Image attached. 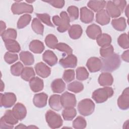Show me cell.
<instances>
[{
    "label": "cell",
    "instance_id": "42",
    "mask_svg": "<svg viewBox=\"0 0 129 129\" xmlns=\"http://www.w3.org/2000/svg\"><path fill=\"white\" fill-rule=\"evenodd\" d=\"M113 53L114 48L113 46L111 44L105 47H102L100 49V54L103 58H107Z\"/></svg>",
    "mask_w": 129,
    "mask_h": 129
},
{
    "label": "cell",
    "instance_id": "26",
    "mask_svg": "<svg viewBox=\"0 0 129 129\" xmlns=\"http://www.w3.org/2000/svg\"><path fill=\"white\" fill-rule=\"evenodd\" d=\"M29 49L34 53L39 54L44 50L45 46L42 42L39 40H33L29 44Z\"/></svg>",
    "mask_w": 129,
    "mask_h": 129
},
{
    "label": "cell",
    "instance_id": "38",
    "mask_svg": "<svg viewBox=\"0 0 129 129\" xmlns=\"http://www.w3.org/2000/svg\"><path fill=\"white\" fill-rule=\"evenodd\" d=\"M89 75V74L85 67H80L76 69V78L79 81H84L87 79Z\"/></svg>",
    "mask_w": 129,
    "mask_h": 129
},
{
    "label": "cell",
    "instance_id": "31",
    "mask_svg": "<svg viewBox=\"0 0 129 129\" xmlns=\"http://www.w3.org/2000/svg\"><path fill=\"white\" fill-rule=\"evenodd\" d=\"M111 36L106 33H102L96 39V42L98 45L101 47L108 46L110 44L111 42Z\"/></svg>",
    "mask_w": 129,
    "mask_h": 129
},
{
    "label": "cell",
    "instance_id": "21",
    "mask_svg": "<svg viewBox=\"0 0 129 129\" xmlns=\"http://www.w3.org/2000/svg\"><path fill=\"white\" fill-rule=\"evenodd\" d=\"M42 59L50 66H53L57 63V57L55 53L50 50H46L42 55Z\"/></svg>",
    "mask_w": 129,
    "mask_h": 129
},
{
    "label": "cell",
    "instance_id": "8",
    "mask_svg": "<svg viewBox=\"0 0 129 129\" xmlns=\"http://www.w3.org/2000/svg\"><path fill=\"white\" fill-rule=\"evenodd\" d=\"M60 102L64 108L74 107L77 103L75 95L67 91L64 92L60 96Z\"/></svg>",
    "mask_w": 129,
    "mask_h": 129
},
{
    "label": "cell",
    "instance_id": "44",
    "mask_svg": "<svg viewBox=\"0 0 129 129\" xmlns=\"http://www.w3.org/2000/svg\"><path fill=\"white\" fill-rule=\"evenodd\" d=\"M24 69L23 64L20 61L16 62L11 67V74L15 76H19Z\"/></svg>",
    "mask_w": 129,
    "mask_h": 129
},
{
    "label": "cell",
    "instance_id": "54",
    "mask_svg": "<svg viewBox=\"0 0 129 129\" xmlns=\"http://www.w3.org/2000/svg\"><path fill=\"white\" fill-rule=\"evenodd\" d=\"M5 88V85H4V83H3V81L1 80V91L2 92Z\"/></svg>",
    "mask_w": 129,
    "mask_h": 129
},
{
    "label": "cell",
    "instance_id": "1",
    "mask_svg": "<svg viewBox=\"0 0 129 129\" xmlns=\"http://www.w3.org/2000/svg\"><path fill=\"white\" fill-rule=\"evenodd\" d=\"M101 61V70L105 72H112L117 70L121 63L120 56L117 53H113L107 58H103Z\"/></svg>",
    "mask_w": 129,
    "mask_h": 129
},
{
    "label": "cell",
    "instance_id": "47",
    "mask_svg": "<svg viewBox=\"0 0 129 129\" xmlns=\"http://www.w3.org/2000/svg\"><path fill=\"white\" fill-rule=\"evenodd\" d=\"M62 79L67 83H69L75 79V71L72 69L66 70L64 71Z\"/></svg>",
    "mask_w": 129,
    "mask_h": 129
},
{
    "label": "cell",
    "instance_id": "2",
    "mask_svg": "<svg viewBox=\"0 0 129 129\" xmlns=\"http://www.w3.org/2000/svg\"><path fill=\"white\" fill-rule=\"evenodd\" d=\"M52 22L55 26H57V30L60 33H63L67 31L70 27V19L65 11L60 13V16L55 15L52 18Z\"/></svg>",
    "mask_w": 129,
    "mask_h": 129
},
{
    "label": "cell",
    "instance_id": "15",
    "mask_svg": "<svg viewBox=\"0 0 129 129\" xmlns=\"http://www.w3.org/2000/svg\"><path fill=\"white\" fill-rule=\"evenodd\" d=\"M13 113L15 117L19 120H22L25 118L27 114V110L24 106L21 103H16L12 109Z\"/></svg>",
    "mask_w": 129,
    "mask_h": 129
},
{
    "label": "cell",
    "instance_id": "17",
    "mask_svg": "<svg viewBox=\"0 0 129 129\" xmlns=\"http://www.w3.org/2000/svg\"><path fill=\"white\" fill-rule=\"evenodd\" d=\"M47 99V95L44 92L36 94L33 99V104L37 107L43 108L46 105Z\"/></svg>",
    "mask_w": 129,
    "mask_h": 129
},
{
    "label": "cell",
    "instance_id": "13",
    "mask_svg": "<svg viewBox=\"0 0 129 129\" xmlns=\"http://www.w3.org/2000/svg\"><path fill=\"white\" fill-rule=\"evenodd\" d=\"M34 68L36 74L42 78H46L50 75V68L43 62L36 63Z\"/></svg>",
    "mask_w": 129,
    "mask_h": 129
},
{
    "label": "cell",
    "instance_id": "27",
    "mask_svg": "<svg viewBox=\"0 0 129 129\" xmlns=\"http://www.w3.org/2000/svg\"><path fill=\"white\" fill-rule=\"evenodd\" d=\"M20 59L25 66H31L34 62L33 55L28 51H22L20 54Z\"/></svg>",
    "mask_w": 129,
    "mask_h": 129
},
{
    "label": "cell",
    "instance_id": "12",
    "mask_svg": "<svg viewBox=\"0 0 129 129\" xmlns=\"http://www.w3.org/2000/svg\"><path fill=\"white\" fill-rule=\"evenodd\" d=\"M59 64L64 68H75L77 64V58L75 55L71 54L60 59Z\"/></svg>",
    "mask_w": 129,
    "mask_h": 129
},
{
    "label": "cell",
    "instance_id": "11",
    "mask_svg": "<svg viewBox=\"0 0 129 129\" xmlns=\"http://www.w3.org/2000/svg\"><path fill=\"white\" fill-rule=\"evenodd\" d=\"M117 105L121 110H127L129 108V90L126 88L117 99Z\"/></svg>",
    "mask_w": 129,
    "mask_h": 129
},
{
    "label": "cell",
    "instance_id": "53",
    "mask_svg": "<svg viewBox=\"0 0 129 129\" xmlns=\"http://www.w3.org/2000/svg\"><path fill=\"white\" fill-rule=\"evenodd\" d=\"M27 128V127L22 123H20L18 126L15 127V128Z\"/></svg>",
    "mask_w": 129,
    "mask_h": 129
},
{
    "label": "cell",
    "instance_id": "49",
    "mask_svg": "<svg viewBox=\"0 0 129 129\" xmlns=\"http://www.w3.org/2000/svg\"><path fill=\"white\" fill-rule=\"evenodd\" d=\"M44 2L49 4L50 5L53 6L54 8L61 9L64 6L65 2L63 0H55V1H44Z\"/></svg>",
    "mask_w": 129,
    "mask_h": 129
},
{
    "label": "cell",
    "instance_id": "5",
    "mask_svg": "<svg viewBox=\"0 0 129 129\" xmlns=\"http://www.w3.org/2000/svg\"><path fill=\"white\" fill-rule=\"evenodd\" d=\"M45 119L48 126L51 128H59L63 124L60 115L51 110H48L46 112Z\"/></svg>",
    "mask_w": 129,
    "mask_h": 129
},
{
    "label": "cell",
    "instance_id": "46",
    "mask_svg": "<svg viewBox=\"0 0 129 129\" xmlns=\"http://www.w3.org/2000/svg\"><path fill=\"white\" fill-rule=\"evenodd\" d=\"M36 16L38 17L39 20L42 21L43 23L46 24V25L51 27H54V25L52 24V22H51L50 20V17L49 15L48 14H36Z\"/></svg>",
    "mask_w": 129,
    "mask_h": 129
},
{
    "label": "cell",
    "instance_id": "32",
    "mask_svg": "<svg viewBox=\"0 0 129 129\" xmlns=\"http://www.w3.org/2000/svg\"><path fill=\"white\" fill-rule=\"evenodd\" d=\"M76 115L77 111L74 107L66 108L62 111V116L65 120H72Z\"/></svg>",
    "mask_w": 129,
    "mask_h": 129
},
{
    "label": "cell",
    "instance_id": "25",
    "mask_svg": "<svg viewBox=\"0 0 129 129\" xmlns=\"http://www.w3.org/2000/svg\"><path fill=\"white\" fill-rule=\"evenodd\" d=\"M82 33V28L80 25L78 24L72 25L68 30V34L70 37L73 39H78L80 38Z\"/></svg>",
    "mask_w": 129,
    "mask_h": 129
},
{
    "label": "cell",
    "instance_id": "6",
    "mask_svg": "<svg viewBox=\"0 0 129 129\" xmlns=\"http://www.w3.org/2000/svg\"><path fill=\"white\" fill-rule=\"evenodd\" d=\"M95 104L90 99L86 98L80 101L78 104L79 112L83 116H89L94 111Z\"/></svg>",
    "mask_w": 129,
    "mask_h": 129
},
{
    "label": "cell",
    "instance_id": "33",
    "mask_svg": "<svg viewBox=\"0 0 129 129\" xmlns=\"http://www.w3.org/2000/svg\"><path fill=\"white\" fill-rule=\"evenodd\" d=\"M35 73L32 67L24 68L21 74V77L25 81H29L32 78L34 77Z\"/></svg>",
    "mask_w": 129,
    "mask_h": 129
},
{
    "label": "cell",
    "instance_id": "41",
    "mask_svg": "<svg viewBox=\"0 0 129 129\" xmlns=\"http://www.w3.org/2000/svg\"><path fill=\"white\" fill-rule=\"evenodd\" d=\"M67 12L69 13V17L71 21H75L78 19L79 9L75 6H71L67 9Z\"/></svg>",
    "mask_w": 129,
    "mask_h": 129
},
{
    "label": "cell",
    "instance_id": "4",
    "mask_svg": "<svg viewBox=\"0 0 129 129\" xmlns=\"http://www.w3.org/2000/svg\"><path fill=\"white\" fill-rule=\"evenodd\" d=\"M18 119L15 117L12 110H7L5 114L1 118L0 128H13L14 125L18 123Z\"/></svg>",
    "mask_w": 129,
    "mask_h": 129
},
{
    "label": "cell",
    "instance_id": "48",
    "mask_svg": "<svg viewBox=\"0 0 129 129\" xmlns=\"http://www.w3.org/2000/svg\"><path fill=\"white\" fill-rule=\"evenodd\" d=\"M4 59L8 64H12L18 59V55L16 53L7 52L4 55Z\"/></svg>",
    "mask_w": 129,
    "mask_h": 129
},
{
    "label": "cell",
    "instance_id": "43",
    "mask_svg": "<svg viewBox=\"0 0 129 129\" xmlns=\"http://www.w3.org/2000/svg\"><path fill=\"white\" fill-rule=\"evenodd\" d=\"M117 42L123 49H128L129 47L128 35L126 33L121 34L117 39Z\"/></svg>",
    "mask_w": 129,
    "mask_h": 129
},
{
    "label": "cell",
    "instance_id": "36",
    "mask_svg": "<svg viewBox=\"0 0 129 129\" xmlns=\"http://www.w3.org/2000/svg\"><path fill=\"white\" fill-rule=\"evenodd\" d=\"M31 16L30 15L26 14L20 17L17 22V28L18 29H23L26 27L30 22Z\"/></svg>",
    "mask_w": 129,
    "mask_h": 129
},
{
    "label": "cell",
    "instance_id": "34",
    "mask_svg": "<svg viewBox=\"0 0 129 129\" xmlns=\"http://www.w3.org/2000/svg\"><path fill=\"white\" fill-rule=\"evenodd\" d=\"M31 27L35 33L39 35H43L44 26L38 19L35 18L33 19L31 23Z\"/></svg>",
    "mask_w": 129,
    "mask_h": 129
},
{
    "label": "cell",
    "instance_id": "9",
    "mask_svg": "<svg viewBox=\"0 0 129 129\" xmlns=\"http://www.w3.org/2000/svg\"><path fill=\"white\" fill-rule=\"evenodd\" d=\"M17 97L16 95L12 92H6L1 94V106L5 108H10L16 103Z\"/></svg>",
    "mask_w": 129,
    "mask_h": 129
},
{
    "label": "cell",
    "instance_id": "20",
    "mask_svg": "<svg viewBox=\"0 0 129 129\" xmlns=\"http://www.w3.org/2000/svg\"><path fill=\"white\" fill-rule=\"evenodd\" d=\"M113 82V78L109 72L102 73L98 78V83L102 86H111Z\"/></svg>",
    "mask_w": 129,
    "mask_h": 129
},
{
    "label": "cell",
    "instance_id": "30",
    "mask_svg": "<svg viewBox=\"0 0 129 129\" xmlns=\"http://www.w3.org/2000/svg\"><path fill=\"white\" fill-rule=\"evenodd\" d=\"M111 25L116 30L123 31L125 30L126 27V20L123 17L113 19L111 21Z\"/></svg>",
    "mask_w": 129,
    "mask_h": 129
},
{
    "label": "cell",
    "instance_id": "24",
    "mask_svg": "<svg viewBox=\"0 0 129 129\" xmlns=\"http://www.w3.org/2000/svg\"><path fill=\"white\" fill-rule=\"evenodd\" d=\"M51 88L53 93H61L66 89V84L61 79H56L52 82Z\"/></svg>",
    "mask_w": 129,
    "mask_h": 129
},
{
    "label": "cell",
    "instance_id": "23",
    "mask_svg": "<svg viewBox=\"0 0 129 129\" xmlns=\"http://www.w3.org/2000/svg\"><path fill=\"white\" fill-rule=\"evenodd\" d=\"M110 20V18L105 10H102L96 14V21L101 25H107Z\"/></svg>",
    "mask_w": 129,
    "mask_h": 129
},
{
    "label": "cell",
    "instance_id": "52",
    "mask_svg": "<svg viewBox=\"0 0 129 129\" xmlns=\"http://www.w3.org/2000/svg\"><path fill=\"white\" fill-rule=\"evenodd\" d=\"M6 23L3 21H1V35L6 30Z\"/></svg>",
    "mask_w": 129,
    "mask_h": 129
},
{
    "label": "cell",
    "instance_id": "51",
    "mask_svg": "<svg viewBox=\"0 0 129 129\" xmlns=\"http://www.w3.org/2000/svg\"><path fill=\"white\" fill-rule=\"evenodd\" d=\"M128 52L129 51L128 50L124 51L121 56L122 60L127 62H128L129 61V52Z\"/></svg>",
    "mask_w": 129,
    "mask_h": 129
},
{
    "label": "cell",
    "instance_id": "37",
    "mask_svg": "<svg viewBox=\"0 0 129 129\" xmlns=\"http://www.w3.org/2000/svg\"><path fill=\"white\" fill-rule=\"evenodd\" d=\"M67 89L69 91L78 93L81 92L84 89V85L80 82L74 81L68 85Z\"/></svg>",
    "mask_w": 129,
    "mask_h": 129
},
{
    "label": "cell",
    "instance_id": "16",
    "mask_svg": "<svg viewBox=\"0 0 129 129\" xmlns=\"http://www.w3.org/2000/svg\"><path fill=\"white\" fill-rule=\"evenodd\" d=\"M93 12L86 7H82L80 9V20L84 23L89 24L94 19Z\"/></svg>",
    "mask_w": 129,
    "mask_h": 129
},
{
    "label": "cell",
    "instance_id": "10",
    "mask_svg": "<svg viewBox=\"0 0 129 129\" xmlns=\"http://www.w3.org/2000/svg\"><path fill=\"white\" fill-rule=\"evenodd\" d=\"M86 66L91 73H95L101 70L102 61L98 57H91L89 58L86 63Z\"/></svg>",
    "mask_w": 129,
    "mask_h": 129
},
{
    "label": "cell",
    "instance_id": "45",
    "mask_svg": "<svg viewBox=\"0 0 129 129\" xmlns=\"http://www.w3.org/2000/svg\"><path fill=\"white\" fill-rule=\"evenodd\" d=\"M55 49H56L61 52H65L68 55L72 54L73 52V49H72V48L66 43L63 42H60L57 43L55 46Z\"/></svg>",
    "mask_w": 129,
    "mask_h": 129
},
{
    "label": "cell",
    "instance_id": "14",
    "mask_svg": "<svg viewBox=\"0 0 129 129\" xmlns=\"http://www.w3.org/2000/svg\"><path fill=\"white\" fill-rule=\"evenodd\" d=\"M106 12L109 17L117 18L121 15L122 12L119 7L112 1H108L106 3Z\"/></svg>",
    "mask_w": 129,
    "mask_h": 129
},
{
    "label": "cell",
    "instance_id": "7",
    "mask_svg": "<svg viewBox=\"0 0 129 129\" xmlns=\"http://www.w3.org/2000/svg\"><path fill=\"white\" fill-rule=\"evenodd\" d=\"M32 5L23 2H15L11 7V11L14 15H20L23 13H32L33 12Z\"/></svg>",
    "mask_w": 129,
    "mask_h": 129
},
{
    "label": "cell",
    "instance_id": "29",
    "mask_svg": "<svg viewBox=\"0 0 129 129\" xmlns=\"http://www.w3.org/2000/svg\"><path fill=\"white\" fill-rule=\"evenodd\" d=\"M106 4L105 1H90L87 3L88 7L95 12L103 10Z\"/></svg>",
    "mask_w": 129,
    "mask_h": 129
},
{
    "label": "cell",
    "instance_id": "18",
    "mask_svg": "<svg viewBox=\"0 0 129 129\" xmlns=\"http://www.w3.org/2000/svg\"><path fill=\"white\" fill-rule=\"evenodd\" d=\"M86 32L87 36L92 39H96L102 34L101 28L95 24H92L88 26Z\"/></svg>",
    "mask_w": 129,
    "mask_h": 129
},
{
    "label": "cell",
    "instance_id": "28",
    "mask_svg": "<svg viewBox=\"0 0 129 129\" xmlns=\"http://www.w3.org/2000/svg\"><path fill=\"white\" fill-rule=\"evenodd\" d=\"M5 47L9 52L12 53L19 52L21 50L19 43L15 40L10 39L5 41Z\"/></svg>",
    "mask_w": 129,
    "mask_h": 129
},
{
    "label": "cell",
    "instance_id": "35",
    "mask_svg": "<svg viewBox=\"0 0 129 129\" xmlns=\"http://www.w3.org/2000/svg\"><path fill=\"white\" fill-rule=\"evenodd\" d=\"M2 39L5 42L6 40L12 39L15 40L17 38V31L13 28H8L1 35Z\"/></svg>",
    "mask_w": 129,
    "mask_h": 129
},
{
    "label": "cell",
    "instance_id": "55",
    "mask_svg": "<svg viewBox=\"0 0 129 129\" xmlns=\"http://www.w3.org/2000/svg\"><path fill=\"white\" fill-rule=\"evenodd\" d=\"M128 6H127L126 10H125V13L126 14V16L127 17L128 15H127V13H128Z\"/></svg>",
    "mask_w": 129,
    "mask_h": 129
},
{
    "label": "cell",
    "instance_id": "22",
    "mask_svg": "<svg viewBox=\"0 0 129 129\" xmlns=\"http://www.w3.org/2000/svg\"><path fill=\"white\" fill-rule=\"evenodd\" d=\"M48 104L50 107L53 110L59 111L62 107L60 102V96L58 94L51 95L48 100Z\"/></svg>",
    "mask_w": 129,
    "mask_h": 129
},
{
    "label": "cell",
    "instance_id": "19",
    "mask_svg": "<svg viewBox=\"0 0 129 129\" xmlns=\"http://www.w3.org/2000/svg\"><path fill=\"white\" fill-rule=\"evenodd\" d=\"M31 90L35 93L42 91L44 87L43 80L38 77H34L29 81Z\"/></svg>",
    "mask_w": 129,
    "mask_h": 129
},
{
    "label": "cell",
    "instance_id": "3",
    "mask_svg": "<svg viewBox=\"0 0 129 129\" xmlns=\"http://www.w3.org/2000/svg\"><path fill=\"white\" fill-rule=\"evenodd\" d=\"M113 93L114 91L111 87H105L95 90L92 94V98L97 103H101L112 97Z\"/></svg>",
    "mask_w": 129,
    "mask_h": 129
},
{
    "label": "cell",
    "instance_id": "40",
    "mask_svg": "<svg viewBox=\"0 0 129 129\" xmlns=\"http://www.w3.org/2000/svg\"><path fill=\"white\" fill-rule=\"evenodd\" d=\"M87 122L82 116H78L73 122V126L76 129H83L86 127Z\"/></svg>",
    "mask_w": 129,
    "mask_h": 129
},
{
    "label": "cell",
    "instance_id": "57",
    "mask_svg": "<svg viewBox=\"0 0 129 129\" xmlns=\"http://www.w3.org/2000/svg\"><path fill=\"white\" fill-rule=\"evenodd\" d=\"M27 127H28H28H32V128H33V127H34V128H37V127H36V126H28Z\"/></svg>",
    "mask_w": 129,
    "mask_h": 129
},
{
    "label": "cell",
    "instance_id": "56",
    "mask_svg": "<svg viewBox=\"0 0 129 129\" xmlns=\"http://www.w3.org/2000/svg\"><path fill=\"white\" fill-rule=\"evenodd\" d=\"M34 1H26V2L28 3H33Z\"/></svg>",
    "mask_w": 129,
    "mask_h": 129
},
{
    "label": "cell",
    "instance_id": "39",
    "mask_svg": "<svg viewBox=\"0 0 129 129\" xmlns=\"http://www.w3.org/2000/svg\"><path fill=\"white\" fill-rule=\"evenodd\" d=\"M45 42L47 46L50 48L54 49L58 43V40L56 37L52 34L47 35L45 39Z\"/></svg>",
    "mask_w": 129,
    "mask_h": 129
},
{
    "label": "cell",
    "instance_id": "50",
    "mask_svg": "<svg viewBox=\"0 0 129 129\" xmlns=\"http://www.w3.org/2000/svg\"><path fill=\"white\" fill-rule=\"evenodd\" d=\"M114 4H115L120 9L122 12H123L124 8H125L126 5V2L125 1H122V0H116L112 1Z\"/></svg>",
    "mask_w": 129,
    "mask_h": 129
}]
</instances>
